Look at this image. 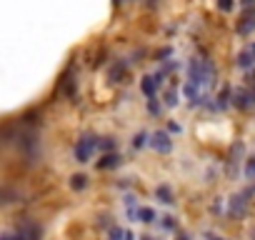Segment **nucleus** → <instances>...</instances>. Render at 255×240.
Returning a JSON list of instances; mask_svg holds the SVG:
<instances>
[{"mask_svg":"<svg viewBox=\"0 0 255 240\" xmlns=\"http://www.w3.org/2000/svg\"><path fill=\"white\" fill-rule=\"evenodd\" d=\"M70 188H73V190H85V188H88V175H83V173L73 175V178H70Z\"/></svg>","mask_w":255,"mask_h":240,"instance_id":"nucleus-11","label":"nucleus"},{"mask_svg":"<svg viewBox=\"0 0 255 240\" xmlns=\"http://www.w3.org/2000/svg\"><path fill=\"white\" fill-rule=\"evenodd\" d=\"M245 178H248V180H255V155L245 163Z\"/></svg>","mask_w":255,"mask_h":240,"instance_id":"nucleus-18","label":"nucleus"},{"mask_svg":"<svg viewBox=\"0 0 255 240\" xmlns=\"http://www.w3.org/2000/svg\"><path fill=\"white\" fill-rule=\"evenodd\" d=\"M243 8H255V0H240Z\"/></svg>","mask_w":255,"mask_h":240,"instance_id":"nucleus-25","label":"nucleus"},{"mask_svg":"<svg viewBox=\"0 0 255 240\" xmlns=\"http://www.w3.org/2000/svg\"><path fill=\"white\" fill-rule=\"evenodd\" d=\"M148 113H150V115H160V113H163V108H160V103H158L155 98L148 100Z\"/></svg>","mask_w":255,"mask_h":240,"instance_id":"nucleus-19","label":"nucleus"},{"mask_svg":"<svg viewBox=\"0 0 255 240\" xmlns=\"http://www.w3.org/2000/svg\"><path fill=\"white\" fill-rule=\"evenodd\" d=\"M123 238H125V233H123L118 225H113V228H110V233H108V240H123Z\"/></svg>","mask_w":255,"mask_h":240,"instance_id":"nucleus-21","label":"nucleus"},{"mask_svg":"<svg viewBox=\"0 0 255 240\" xmlns=\"http://www.w3.org/2000/svg\"><path fill=\"white\" fill-rule=\"evenodd\" d=\"M168 130H170V133H180L183 128H180V125L175 123V120H170V123H168Z\"/></svg>","mask_w":255,"mask_h":240,"instance_id":"nucleus-24","label":"nucleus"},{"mask_svg":"<svg viewBox=\"0 0 255 240\" xmlns=\"http://www.w3.org/2000/svg\"><path fill=\"white\" fill-rule=\"evenodd\" d=\"M20 235H23L25 240H40V238H43V228H40L35 220H25V223L20 225Z\"/></svg>","mask_w":255,"mask_h":240,"instance_id":"nucleus-5","label":"nucleus"},{"mask_svg":"<svg viewBox=\"0 0 255 240\" xmlns=\"http://www.w3.org/2000/svg\"><path fill=\"white\" fill-rule=\"evenodd\" d=\"M95 148H98V138L95 135H83L78 140V145H75V160L78 163H88L93 158Z\"/></svg>","mask_w":255,"mask_h":240,"instance_id":"nucleus-2","label":"nucleus"},{"mask_svg":"<svg viewBox=\"0 0 255 240\" xmlns=\"http://www.w3.org/2000/svg\"><path fill=\"white\" fill-rule=\"evenodd\" d=\"M125 240H135V238H133V233H125Z\"/></svg>","mask_w":255,"mask_h":240,"instance_id":"nucleus-28","label":"nucleus"},{"mask_svg":"<svg viewBox=\"0 0 255 240\" xmlns=\"http://www.w3.org/2000/svg\"><path fill=\"white\" fill-rule=\"evenodd\" d=\"M150 145H153V150L160 153V155H168V153L173 150V140H170V135H168L165 130H158V133L153 135Z\"/></svg>","mask_w":255,"mask_h":240,"instance_id":"nucleus-3","label":"nucleus"},{"mask_svg":"<svg viewBox=\"0 0 255 240\" xmlns=\"http://www.w3.org/2000/svg\"><path fill=\"white\" fill-rule=\"evenodd\" d=\"M198 88H200V85H195V83H188V85L183 88V93H185V95H188L193 103H198Z\"/></svg>","mask_w":255,"mask_h":240,"instance_id":"nucleus-15","label":"nucleus"},{"mask_svg":"<svg viewBox=\"0 0 255 240\" xmlns=\"http://www.w3.org/2000/svg\"><path fill=\"white\" fill-rule=\"evenodd\" d=\"M0 240H15L13 235H0Z\"/></svg>","mask_w":255,"mask_h":240,"instance_id":"nucleus-27","label":"nucleus"},{"mask_svg":"<svg viewBox=\"0 0 255 240\" xmlns=\"http://www.w3.org/2000/svg\"><path fill=\"white\" fill-rule=\"evenodd\" d=\"M140 240H160V238H153V235H143Z\"/></svg>","mask_w":255,"mask_h":240,"instance_id":"nucleus-26","label":"nucleus"},{"mask_svg":"<svg viewBox=\"0 0 255 240\" xmlns=\"http://www.w3.org/2000/svg\"><path fill=\"white\" fill-rule=\"evenodd\" d=\"M138 220L140 223H155V210L153 208H140L138 210Z\"/></svg>","mask_w":255,"mask_h":240,"instance_id":"nucleus-13","label":"nucleus"},{"mask_svg":"<svg viewBox=\"0 0 255 240\" xmlns=\"http://www.w3.org/2000/svg\"><path fill=\"white\" fill-rule=\"evenodd\" d=\"M155 195H158V200L165 203V205H173V203H175V200H173V193H170L168 185H160V188L155 190Z\"/></svg>","mask_w":255,"mask_h":240,"instance_id":"nucleus-10","label":"nucleus"},{"mask_svg":"<svg viewBox=\"0 0 255 240\" xmlns=\"http://www.w3.org/2000/svg\"><path fill=\"white\" fill-rule=\"evenodd\" d=\"M98 148H100L103 153H113V148H115V140H113V138H103V140H98Z\"/></svg>","mask_w":255,"mask_h":240,"instance_id":"nucleus-17","label":"nucleus"},{"mask_svg":"<svg viewBox=\"0 0 255 240\" xmlns=\"http://www.w3.org/2000/svg\"><path fill=\"white\" fill-rule=\"evenodd\" d=\"M233 105H235L238 110H248L250 105H255V93H250V90H245V88H238V90L233 93Z\"/></svg>","mask_w":255,"mask_h":240,"instance_id":"nucleus-4","label":"nucleus"},{"mask_svg":"<svg viewBox=\"0 0 255 240\" xmlns=\"http://www.w3.org/2000/svg\"><path fill=\"white\" fill-rule=\"evenodd\" d=\"M245 208H248V205H245V195H233V198H230V215H233V218H238V215L243 218V215H245Z\"/></svg>","mask_w":255,"mask_h":240,"instance_id":"nucleus-9","label":"nucleus"},{"mask_svg":"<svg viewBox=\"0 0 255 240\" xmlns=\"http://www.w3.org/2000/svg\"><path fill=\"white\" fill-rule=\"evenodd\" d=\"M158 88H160V83L155 80V75H145V78H143V83H140V90H143V95H145V98H155Z\"/></svg>","mask_w":255,"mask_h":240,"instance_id":"nucleus-7","label":"nucleus"},{"mask_svg":"<svg viewBox=\"0 0 255 240\" xmlns=\"http://www.w3.org/2000/svg\"><path fill=\"white\" fill-rule=\"evenodd\" d=\"M215 3H218V10H223V13H230L235 8L233 0H215Z\"/></svg>","mask_w":255,"mask_h":240,"instance_id":"nucleus-20","label":"nucleus"},{"mask_svg":"<svg viewBox=\"0 0 255 240\" xmlns=\"http://www.w3.org/2000/svg\"><path fill=\"white\" fill-rule=\"evenodd\" d=\"M145 140H148V135H145V133H138V135L133 138V148H135V150H138V148H143V145H145Z\"/></svg>","mask_w":255,"mask_h":240,"instance_id":"nucleus-22","label":"nucleus"},{"mask_svg":"<svg viewBox=\"0 0 255 240\" xmlns=\"http://www.w3.org/2000/svg\"><path fill=\"white\" fill-rule=\"evenodd\" d=\"M165 105H168V108H175V105H178V90H175V88H170V90L165 93Z\"/></svg>","mask_w":255,"mask_h":240,"instance_id":"nucleus-16","label":"nucleus"},{"mask_svg":"<svg viewBox=\"0 0 255 240\" xmlns=\"http://www.w3.org/2000/svg\"><path fill=\"white\" fill-rule=\"evenodd\" d=\"M123 75H125V63H115V65L110 68V80H113V83H118Z\"/></svg>","mask_w":255,"mask_h":240,"instance_id":"nucleus-14","label":"nucleus"},{"mask_svg":"<svg viewBox=\"0 0 255 240\" xmlns=\"http://www.w3.org/2000/svg\"><path fill=\"white\" fill-rule=\"evenodd\" d=\"M253 30H255V8H245V15L238 23V35H248Z\"/></svg>","mask_w":255,"mask_h":240,"instance_id":"nucleus-6","label":"nucleus"},{"mask_svg":"<svg viewBox=\"0 0 255 240\" xmlns=\"http://www.w3.org/2000/svg\"><path fill=\"white\" fill-rule=\"evenodd\" d=\"M163 228H165V230H173V228H175V218L165 215V218H163Z\"/></svg>","mask_w":255,"mask_h":240,"instance_id":"nucleus-23","label":"nucleus"},{"mask_svg":"<svg viewBox=\"0 0 255 240\" xmlns=\"http://www.w3.org/2000/svg\"><path fill=\"white\" fill-rule=\"evenodd\" d=\"M253 58H255V55H253V50H250V53H248V50H243V53L238 55V68L248 70V68L253 65Z\"/></svg>","mask_w":255,"mask_h":240,"instance_id":"nucleus-12","label":"nucleus"},{"mask_svg":"<svg viewBox=\"0 0 255 240\" xmlns=\"http://www.w3.org/2000/svg\"><path fill=\"white\" fill-rule=\"evenodd\" d=\"M123 163V158L118 155V153H105L100 160H98V168L100 170H110V168H118Z\"/></svg>","mask_w":255,"mask_h":240,"instance_id":"nucleus-8","label":"nucleus"},{"mask_svg":"<svg viewBox=\"0 0 255 240\" xmlns=\"http://www.w3.org/2000/svg\"><path fill=\"white\" fill-rule=\"evenodd\" d=\"M210 240H225V238H210Z\"/></svg>","mask_w":255,"mask_h":240,"instance_id":"nucleus-30","label":"nucleus"},{"mask_svg":"<svg viewBox=\"0 0 255 240\" xmlns=\"http://www.w3.org/2000/svg\"><path fill=\"white\" fill-rule=\"evenodd\" d=\"M178 240H188V238H185V235H180V238H178Z\"/></svg>","mask_w":255,"mask_h":240,"instance_id":"nucleus-29","label":"nucleus"},{"mask_svg":"<svg viewBox=\"0 0 255 240\" xmlns=\"http://www.w3.org/2000/svg\"><path fill=\"white\" fill-rule=\"evenodd\" d=\"M188 70H190V83H195V85H208L210 78L215 75V68L208 58H193Z\"/></svg>","mask_w":255,"mask_h":240,"instance_id":"nucleus-1","label":"nucleus"}]
</instances>
